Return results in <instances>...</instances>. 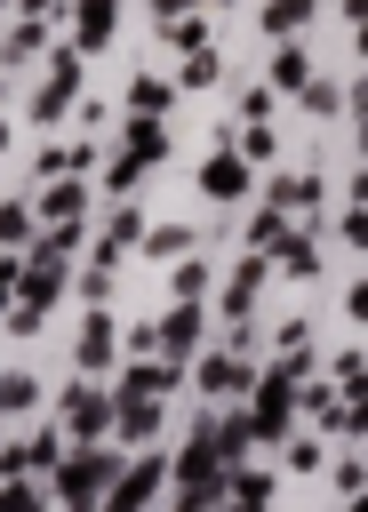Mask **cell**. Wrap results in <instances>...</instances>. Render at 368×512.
<instances>
[{
  "instance_id": "603a6c76",
  "label": "cell",
  "mask_w": 368,
  "mask_h": 512,
  "mask_svg": "<svg viewBox=\"0 0 368 512\" xmlns=\"http://www.w3.org/2000/svg\"><path fill=\"white\" fill-rule=\"evenodd\" d=\"M80 168H96V144H48L40 152V176L56 184V176H80Z\"/></svg>"
},
{
  "instance_id": "6da1fadb",
  "label": "cell",
  "mask_w": 368,
  "mask_h": 512,
  "mask_svg": "<svg viewBox=\"0 0 368 512\" xmlns=\"http://www.w3.org/2000/svg\"><path fill=\"white\" fill-rule=\"evenodd\" d=\"M296 384H304V360H296V352H280V360L248 384V432H256V448H280V440H288V424H296Z\"/></svg>"
},
{
  "instance_id": "7c38bea8",
  "label": "cell",
  "mask_w": 368,
  "mask_h": 512,
  "mask_svg": "<svg viewBox=\"0 0 368 512\" xmlns=\"http://www.w3.org/2000/svg\"><path fill=\"white\" fill-rule=\"evenodd\" d=\"M248 184H256V176H248L240 152H208V160H200V192H208V200H248Z\"/></svg>"
},
{
  "instance_id": "9a60e30c",
  "label": "cell",
  "mask_w": 368,
  "mask_h": 512,
  "mask_svg": "<svg viewBox=\"0 0 368 512\" xmlns=\"http://www.w3.org/2000/svg\"><path fill=\"white\" fill-rule=\"evenodd\" d=\"M64 456V440L56 432H32V440H16V448H0V480H24V472H48Z\"/></svg>"
},
{
  "instance_id": "d4e9b609",
  "label": "cell",
  "mask_w": 368,
  "mask_h": 512,
  "mask_svg": "<svg viewBox=\"0 0 368 512\" xmlns=\"http://www.w3.org/2000/svg\"><path fill=\"white\" fill-rule=\"evenodd\" d=\"M232 152H240L248 168H256V160H272V152H280V136H272V120H240V144H232Z\"/></svg>"
},
{
  "instance_id": "ffe728a7",
  "label": "cell",
  "mask_w": 368,
  "mask_h": 512,
  "mask_svg": "<svg viewBox=\"0 0 368 512\" xmlns=\"http://www.w3.org/2000/svg\"><path fill=\"white\" fill-rule=\"evenodd\" d=\"M136 240H144V216H136V208H112V224H104V240H96V264H120Z\"/></svg>"
},
{
  "instance_id": "f546056e",
  "label": "cell",
  "mask_w": 368,
  "mask_h": 512,
  "mask_svg": "<svg viewBox=\"0 0 368 512\" xmlns=\"http://www.w3.org/2000/svg\"><path fill=\"white\" fill-rule=\"evenodd\" d=\"M280 232H288V224H280V208H256V216H248V248H256V256H264Z\"/></svg>"
},
{
  "instance_id": "484cf974",
  "label": "cell",
  "mask_w": 368,
  "mask_h": 512,
  "mask_svg": "<svg viewBox=\"0 0 368 512\" xmlns=\"http://www.w3.org/2000/svg\"><path fill=\"white\" fill-rule=\"evenodd\" d=\"M168 288H176V304H208V264H192V256H176V272H168Z\"/></svg>"
},
{
  "instance_id": "1f68e13d",
  "label": "cell",
  "mask_w": 368,
  "mask_h": 512,
  "mask_svg": "<svg viewBox=\"0 0 368 512\" xmlns=\"http://www.w3.org/2000/svg\"><path fill=\"white\" fill-rule=\"evenodd\" d=\"M144 248H152V256H184L192 232H184V224H160V232H144Z\"/></svg>"
},
{
  "instance_id": "2e32d148",
  "label": "cell",
  "mask_w": 368,
  "mask_h": 512,
  "mask_svg": "<svg viewBox=\"0 0 368 512\" xmlns=\"http://www.w3.org/2000/svg\"><path fill=\"white\" fill-rule=\"evenodd\" d=\"M312 80V56H304V40H272V64H264V88L280 96V88H304Z\"/></svg>"
},
{
  "instance_id": "cb8c5ba5",
  "label": "cell",
  "mask_w": 368,
  "mask_h": 512,
  "mask_svg": "<svg viewBox=\"0 0 368 512\" xmlns=\"http://www.w3.org/2000/svg\"><path fill=\"white\" fill-rule=\"evenodd\" d=\"M216 72H224L216 40H208V48H184V72H176V88H216Z\"/></svg>"
},
{
  "instance_id": "e575fe53",
  "label": "cell",
  "mask_w": 368,
  "mask_h": 512,
  "mask_svg": "<svg viewBox=\"0 0 368 512\" xmlns=\"http://www.w3.org/2000/svg\"><path fill=\"white\" fill-rule=\"evenodd\" d=\"M240 120H272V88H264V80L240 88Z\"/></svg>"
},
{
  "instance_id": "8992f818",
  "label": "cell",
  "mask_w": 368,
  "mask_h": 512,
  "mask_svg": "<svg viewBox=\"0 0 368 512\" xmlns=\"http://www.w3.org/2000/svg\"><path fill=\"white\" fill-rule=\"evenodd\" d=\"M200 328H208V304H168V320H152V352L160 360H192Z\"/></svg>"
},
{
  "instance_id": "7402d4cb",
  "label": "cell",
  "mask_w": 368,
  "mask_h": 512,
  "mask_svg": "<svg viewBox=\"0 0 368 512\" xmlns=\"http://www.w3.org/2000/svg\"><path fill=\"white\" fill-rule=\"evenodd\" d=\"M128 392H152V400H168L184 376H176V360H128V376H120Z\"/></svg>"
},
{
  "instance_id": "277c9868",
  "label": "cell",
  "mask_w": 368,
  "mask_h": 512,
  "mask_svg": "<svg viewBox=\"0 0 368 512\" xmlns=\"http://www.w3.org/2000/svg\"><path fill=\"white\" fill-rule=\"evenodd\" d=\"M56 416H64V432H72V448H96V440L112 432V392H96V384H72V392L56 400Z\"/></svg>"
},
{
  "instance_id": "5bb4252c",
  "label": "cell",
  "mask_w": 368,
  "mask_h": 512,
  "mask_svg": "<svg viewBox=\"0 0 368 512\" xmlns=\"http://www.w3.org/2000/svg\"><path fill=\"white\" fill-rule=\"evenodd\" d=\"M264 280H272V256H256V248H248V256H240V272H232V288H224V320H248Z\"/></svg>"
},
{
  "instance_id": "836d02e7",
  "label": "cell",
  "mask_w": 368,
  "mask_h": 512,
  "mask_svg": "<svg viewBox=\"0 0 368 512\" xmlns=\"http://www.w3.org/2000/svg\"><path fill=\"white\" fill-rule=\"evenodd\" d=\"M104 288H112V264L88 256V272H80V304H104Z\"/></svg>"
},
{
  "instance_id": "44dd1931",
  "label": "cell",
  "mask_w": 368,
  "mask_h": 512,
  "mask_svg": "<svg viewBox=\"0 0 368 512\" xmlns=\"http://www.w3.org/2000/svg\"><path fill=\"white\" fill-rule=\"evenodd\" d=\"M320 16V0H264V40H296Z\"/></svg>"
},
{
  "instance_id": "d6a6232c",
  "label": "cell",
  "mask_w": 368,
  "mask_h": 512,
  "mask_svg": "<svg viewBox=\"0 0 368 512\" xmlns=\"http://www.w3.org/2000/svg\"><path fill=\"white\" fill-rule=\"evenodd\" d=\"M32 400H40V384H32V376H8V368H0V408H32Z\"/></svg>"
},
{
  "instance_id": "9c48e42d",
  "label": "cell",
  "mask_w": 368,
  "mask_h": 512,
  "mask_svg": "<svg viewBox=\"0 0 368 512\" xmlns=\"http://www.w3.org/2000/svg\"><path fill=\"white\" fill-rule=\"evenodd\" d=\"M64 24H72V40H64V48L96 56V48L112 40V24H120V0H72V16H64Z\"/></svg>"
},
{
  "instance_id": "4fadbf2b",
  "label": "cell",
  "mask_w": 368,
  "mask_h": 512,
  "mask_svg": "<svg viewBox=\"0 0 368 512\" xmlns=\"http://www.w3.org/2000/svg\"><path fill=\"white\" fill-rule=\"evenodd\" d=\"M112 432H120V440H152V432H160V400L120 384V392H112Z\"/></svg>"
},
{
  "instance_id": "ac0fdd59",
  "label": "cell",
  "mask_w": 368,
  "mask_h": 512,
  "mask_svg": "<svg viewBox=\"0 0 368 512\" xmlns=\"http://www.w3.org/2000/svg\"><path fill=\"white\" fill-rule=\"evenodd\" d=\"M264 256H272V264H280L288 280H320V248H312L304 232H280V240H272Z\"/></svg>"
},
{
  "instance_id": "f1b7e54d",
  "label": "cell",
  "mask_w": 368,
  "mask_h": 512,
  "mask_svg": "<svg viewBox=\"0 0 368 512\" xmlns=\"http://www.w3.org/2000/svg\"><path fill=\"white\" fill-rule=\"evenodd\" d=\"M280 448H288V472H320V464H328V440H296V432H288Z\"/></svg>"
},
{
  "instance_id": "7a4b0ae2",
  "label": "cell",
  "mask_w": 368,
  "mask_h": 512,
  "mask_svg": "<svg viewBox=\"0 0 368 512\" xmlns=\"http://www.w3.org/2000/svg\"><path fill=\"white\" fill-rule=\"evenodd\" d=\"M112 480H120V448H104V440L56 456V504H64V512H96Z\"/></svg>"
},
{
  "instance_id": "ba28073f",
  "label": "cell",
  "mask_w": 368,
  "mask_h": 512,
  "mask_svg": "<svg viewBox=\"0 0 368 512\" xmlns=\"http://www.w3.org/2000/svg\"><path fill=\"white\" fill-rule=\"evenodd\" d=\"M72 96H80V48H56L48 56V88L32 96V120H64Z\"/></svg>"
},
{
  "instance_id": "4dcf8cb0",
  "label": "cell",
  "mask_w": 368,
  "mask_h": 512,
  "mask_svg": "<svg viewBox=\"0 0 368 512\" xmlns=\"http://www.w3.org/2000/svg\"><path fill=\"white\" fill-rule=\"evenodd\" d=\"M168 40H176V48H208V24H200V8H192V16H168Z\"/></svg>"
},
{
  "instance_id": "30bf717a",
  "label": "cell",
  "mask_w": 368,
  "mask_h": 512,
  "mask_svg": "<svg viewBox=\"0 0 368 512\" xmlns=\"http://www.w3.org/2000/svg\"><path fill=\"white\" fill-rule=\"evenodd\" d=\"M32 216H40V224H88V184H80V176H56V184H40Z\"/></svg>"
},
{
  "instance_id": "8d00e7d4",
  "label": "cell",
  "mask_w": 368,
  "mask_h": 512,
  "mask_svg": "<svg viewBox=\"0 0 368 512\" xmlns=\"http://www.w3.org/2000/svg\"><path fill=\"white\" fill-rule=\"evenodd\" d=\"M16 272H24V256H0V312L16 304Z\"/></svg>"
},
{
  "instance_id": "74e56055",
  "label": "cell",
  "mask_w": 368,
  "mask_h": 512,
  "mask_svg": "<svg viewBox=\"0 0 368 512\" xmlns=\"http://www.w3.org/2000/svg\"><path fill=\"white\" fill-rule=\"evenodd\" d=\"M192 8H200V0H152V16H160V24H168V16H192Z\"/></svg>"
},
{
  "instance_id": "8fae6325",
  "label": "cell",
  "mask_w": 368,
  "mask_h": 512,
  "mask_svg": "<svg viewBox=\"0 0 368 512\" xmlns=\"http://www.w3.org/2000/svg\"><path fill=\"white\" fill-rule=\"evenodd\" d=\"M248 384H256L248 376V352H200V400H232Z\"/></svg>"
},
{
  "instance_id": "3957f363",
  "label": "cell",
  "mask_w": 368,
  "mask_h": 512,
  "mask_svg": "<svg viewBox=\"0 0 368 512\" xmlns=\"http://www.w3.org/2000/svg\"><path fill=\"white\" fill-rule=\"evenodd\" d=\"M168 160V120H128V136H120V160H112V176H104V192H128L144 168H160Z\"/></svg>"
},
{
  "instance_id": "5b68a950",
  "label": "cell",
  "mask_w": 368,
  "mask_h": 512,
  "mask_svg": "<svg viewBox=\"0 0 368 512\" xmlns=\"http://www.w3.org/2000/svg\"><path fill=\"white\" fill-rule=\"evenodd\" d=\"M160 480H168V456H136V464H120V480L104 488V504H96V512H152Z\"/></svg>"
},
{
  "instance_id": "d590c367",
  "label": "cell",
  "mask_w": 368,
  "mask_h": 512,
  "mask_svg": "<svg viewBox=\"0 0 368 512\" xmlns=\"http://www.w3.org/2000/svg\"><path fill=\"white\" fill-rule=\"evenodd\" d=\"M336 488H344V496H352V504H360V456H352V448H344V456H336Z\"/></svg>"
},
{
  "instance_id": "83f0119b",
  "label": "cell",
  "mask_w": 368,
  "mask_h": 512,
  "mask_svg": "<svg viewBox=\"0 0 368 512\" xmlns=\"http://www.w3.org/2000/svg\"><path fill=\"white\" fill-rule=\"evenodd\" d=\"M296 96H304V112H312V120H328V112H344V88H336V80H320V72H312V80H304Z\"/></svg>"
},
{
  "instance_id": "d6986e66",
  "label": "cell",
  "mask_w": 368,
  "mask_h": 512,
  "mask_svg": "<svg viewBox=\"0 0 368 512\" xmlns=\"http://www.w3.org/2000/svg\"><path fill=\"white\" fill-rule=\"evenodd\" d=\"M168 104H176V80H160V72H136V80H128V112H136V120H160Z\"/></svg>"
},
{
  "instance_id": "e0dca14e",
  "label": "cell",
  "mask_w": 368,
  "mask_h": 512,
  "mask_svg": "<svg viewBox=\"0 0 368 512\" xmlns=\"http://www.w3.org/2000/svg\"><path fill=\"white\" fill-rule=\"evenodd\" d=\"M264 192H272L264 208H280V216H296V208H320V200H328V184H320V176H272Z\"/></svg>"
},
{
  "instance_id": "52a82bcc",
  "label": "cell",
  "mask_w": 368,
  "mask_h": 512,
  "mask_svg": "<svg viewBox=\"0 0 368 512\" xmlns=\"http://www.w3.org/2000/svg\"><path fill=\"white\" fill-rule=\"evenodd\" d=\"M112 352H120V320H112L104 304H88L80 328H72V368H104Z\"/></svg>"
},
{
  "instance_id": "f35d334b",
  "label": "cell",
  "mask_w": 368,
  "mask_h": 512,
  "mask_svg": "<svg viewBox=\"0 0 368 512\" xmlns=\"http://www.w3.org/2000/svg\"><path fill=\"white\" fill-rule=\"evenodd\" d=\"M0 152H8V120H0Z\"/></svg>"
},
{
  "instance_id": "4316f807",
  "label": "cell",
  "mask_w": 368,
  "mask_h": 512,
  "mask_svg": "<svg viewBox=\"0 0 368 512\" xmlns=\"http://www.w3.org/2000/svg\"><path fill=\"white\" fill-rule=\"evenodd\" d=\"M32 224H40V216H32L24 200H0V248H8V256H16L24 240H32Z\"/></svg>"
}]
</instances>
